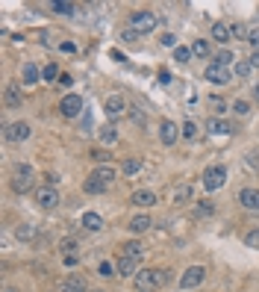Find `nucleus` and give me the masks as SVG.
I'll return each mask as SVG.
<instances>
[{
	"label": "nucleus",
	"mask_w": 259,
	"mask_h": 292,
	"mask_svg": "<svg viewBox=\"0 0 259 292\" xmlns=\"http://www.w3.org/2000/svg\"><path fill=\"white\" fill-rule=\"evenodd\" d=\"M168 280H171V272L168 269H141L133 277V286H136V292H156Z\"/></svg>",
	"instance_id": "nucleus-1"
},
{
	"label": "nucleus",
	"mask_w": 259,
	"mask_h": 292,
	"mask_svg": "<svg viewBox=\"0 0 259 292\" xmlns=\"http://www.w3.org/2000/svg\"><path fill=\"white\" fill-rule=\"evenodd\" d=\"M32 168L27 165V162H18L15 165V177H12V192L15 195H27L30 189H32Z\"/></svg>",
	"instance_id": "nucleus-2"
},
{
	"label": "nucleus",
	"mask_w": 259,
	"mask_h": 292,
	"mask_svg": "<svg viewBox=\"0 0 259 292\" xmlns=\"http://www.w3.org/2000/svg\"><path fill=\"white\" fill-rule=\"evenodd\" d=\"M156 24H159V18H156V12H151V9H138V12L130 15V27H133L138 35L156 30Z\"/></svg>",
	"instance_id": "nucleus-3"
},
{
	"label": "nucleus",
	"mask_w": 259,
	"mask_h": 292,
	"mask_svg": "<svg viewBox=\"0 0 259 292\" xmlns=\"http://www.w3.org/2000/svg\"><path fill=\"white\" fill-rule=\"evenodd\" d=\"M224 183H227V168L224 165H209L203 171V186H206V192H218Z\"/></svg>",
	"instance_id": "nucleus-4"
},
{
	"label": "nucleus",
	"mask_w": 259,
	"mask_h": 292,
	"mask_svg": "<svg viewBox=\"0 0 259 292\" xmlns=\"http://www.w3.org/2000/svg\"><path fill=\"white\" fill-rule=\"evenodd\" d=\"M203 277H206V269H203V266H189L186 272L180 275V289H183V292H186V289H195V286L203 283Z\"/></svg>",
	"instance_id": "nucleus-5"
},
{
	"label": "nucleus",
	"mask_w": 259,
	"mask_h": 292,
	"mask_svg": "<svg viewBox=\"0 0 259 292\" xmlns=\"http://www.w3.org/2000/svg\"><path fill=\"white\" fill-rule=\"evenodd\" d=\"M59 113H62L65 118H80V115H83V97H80V95H65V97L59 100Z\"/></svg>",
	"instance_id": "nucleus-6"
},
{
	"label": "nucleus",
	"mask_w": 259,
	"mask_h": 292,
	"mask_svg": "<svg viewBox=\"0 0 259 292\" xmlns=\"http://www.w3.org/2000/svg\"><path fill=\"white\" fill-rule=\"evenodd\" d=\"M103 106H106V115H109V118H124V115L130 113V103H127L124 95H109Z\"/></svg>",
	"instance_id": "nucleus-7"
},
{
	"label": "nucleus",
	"mask_w": 259,
	"mask_h": 292,
	"mask_svg": "<svg viewBox=\"0 0 259 292\" xmlns=\"http://www.w3.org/2000/svg\"><path fill=\"white\" fill-rule=\"evenodd\" d=\"M59 192L56 186H42V189H35V204H39L42 210H56L59 207Z\"/></svg>",
	"instance_id": "nucleus-8"
},
{
	"label": "nucleus",
	"mask_w": 259,
	"mask_h": 292,
	"mask_svg": "<svg viewBox=\"0 0 259 292\" xmlns=\"http://www.w3.org/2000/svg\"><path fill=\"white\" fill-rule=\"evenodd\" d=\"M3 139H6V142H15V145L27 142V139H30V124H27V121H12V124H6Z\"/></svg>",
	"instance_id": "nucleus-9"
},
{
	"label": "nucleus",
	"mask_w": 259,
	"mask_h": 292,
	"mask_svg": "<svg viewBox=\"0 0 259 292\" xmlns=\"http://www.w3.org/2000/svg\"><path fill=\"white\" fill-rule=\"evenodd\" d=\"M39 236H42V230L35 227V225H30V222H24V225L15 227V239L24 242V245H35V242H39Z\"/></svg>",
	"instance_id": "nucleus-10"
},
{
	"label": "nucleus",
	"mask_w": 259,
	"mask_h": 292,
	"mask_svg": "<svg viewBox=\"0 0 259 292\" xmlns=\"http://www.w3.org/2000/svg\"><path fill=\"white\" fill-rule=\"evenodd\" d=\"M203 77H206L209 83H215V86H227V83L233 80L227 68H221V65H212V62L206 65V71H203Z\"/></svg>",
	"instance_id": "nucleus-11"
},
{
	"label": "nucleus",
	"mask_w": 259,
	"mask_h": 292,
	"mask_svg": "<svg viewBox=\"0 0 259 292\" xmlns=\"http://www.w3.org/2000/svg\"><path fill=\"white\" fill-rule=\"evenodd\" d=\"M130 204H133V207H141V210H147V207L159 204V195H156L153 189H138V192H133V195H130Z\"/></svg>",
	"instance_id": "nucleus-12"
},
{
	"label": "nucleus",
	"mask_w": 259,
	"mask_h": 292,
	"mask_svg": "<svg viewBox=\"0 0 259 292\" xmlns=\"http://www.w3.org/2000/svg\"><path fill=\"white\" fill-rule=\"evenodd\" d=\"M115 269H118V277H136L141 269H138V260H133V257H124V254H121V257L115 260Z\"/></svg>",
	"instance_id": "nucleus-13"
},
{
	"label": "nucleus",
	"mask_w": 259,
	"mask_h": 292,
	"mask_svg": "<svg viewBox=\"0 0 259 292\" xmlns=\"http://www.w3.org/2000/svg\"><path fill=\"white\" fill-rule=\"evenodd\" d=\"M192 198H195V186H192V183H177V186L171 189V204H177V207H180V204H189Z\"/></svg>",
	"instance_id": "nucleus-14"
},
{
	"label": "nucleus",
	"mask_w": 259,
	"mask_h": 292,
	"mask_svg": "<svg viewBox=\"0 0 259 292\" xmlns=\"http://www.w3.org/2000/svg\"><path fill=\"white\" fill-rule=\"evenodd\" d=\"M209 35L218 42V45H227L230 39H233V30H230V24L227 21H215L212 27H209Z\"/></svg>",
	"instance_id": "nucleus-15"
},
{
	"label": "nucleus",
	"mask_w": 259,
	"mask_h": 292,
	"mask_svg": "<svg viewBox=\"0 0 259 292\" xmlns=\"http://www.w3.org/2000/svg\"><path fill=\"white\" fill-rule=\"evenodd\" d=\"M151 225H153V218L144 215V212H138V215H133L130 222H127V230L138 236V233H147V230H151Z\"/></svg>",
	"instance_id": "nucleus-16"
},
{
	"label": "nucleus",
	"mask_w": 259,
	"mask_h": 292,
	"mask_svg": "<svg viewBox=\"0 0 259 292\" xmlns=\"http://www.w3.org/2000/svg\"><path fill=\"white\" fill-rule=\"evenodd\" d=\"M21 103H24L21 89H18L15 83H9V86L3 89V106H6V109H21Z\"/></svg>",
	"instance_id": "nucleus-17"
},
{
	"label": "nucleus",
	"mask_w": 259,
	"mask_h": 292,
	"mask_svg": "<svg viewBox=\"0 0 259 292\" xmlns=\"http://www.w3.org/2000/svg\"><path fill=\"white\" fill-rule=\"evenodd\" d=\"M239 204H242L244 210H250V212H259V189H253V186L242 189V192H239Z\"/></svg>",
	"instance_id": "nucleus-18"
},
{
	"label": "nucleus",
	"mask_w": 259,
	"mask_h": 292,
	"mask_svg": "<svg viewBox=\"0 0 259 292\" xmlns=\"http://www.w3.org/2000/svg\"><path fill=\"white\" fill-rule=\"evenodd\" d=\"M159 139H162V145H174V142L180 139V127H177L171 118H165V121L159 124Z\"/></svg>",
	"instance_id": "nucleus-19"
},
{
	"label": "nucleus",
	"mask_w": 259,
	"mask_h": 292,
	"mask_svg": "<svg viewBox=\"0 0 259 292\" xmlns=\"http://www.w3.org/2000/svg\"><path fill=\"white\" fill-rule=\"evenodd\" d=\"M89 177L100 180V183H106V186H112V183H115V168H109V165H97Z\"/></svg>",
	"instance_id": "nucleus-20"
},
{
	"label": "nucleus",
	"mask_w": 259,
	"mask_h": 292,
	"mask_svg": "<svg viewBox=\"0 0 259 292\" xmlns=\"http://www.w3.org/2000/svg\"><path fill=\"white\" fill-rule=\"evenodd\" d=\"M206 130H209V133H215V136H227V133H233V124H230V121H224V118H209Z\"/></svg>",
	"instance_id": "nucleus-21"
},
{
	"label": "nucleus",
	"mask_w": 259,
	"mask_h": 292,
	"mask_svg": "<svg viewBox=\"0 0 259 292\" xmlns=\"http://www.w3.org/2000/svg\"><path fill=\"white\" fill-rule=\"evenodd\" d=\"M83 227L91 230V233H100L103 230V218L97 212H83Z\"/></svg>",
	"instance_id": "nucleus-22"
},
{
	"label": "nucleus",
	"mask_w": 259,
	"mask_h": 292,
	"mask_svg": "<svg viewBox=\"0 0 259 292\" xmlns=\"http://www.w3.org/2000/svg\"><path fill=\"white\" fill-rule=\"evenodd\" d=\"M97 139H100V145H115V142H118V130H115L112 124H103V127L97 130Z\"/></svg>",
	"instance_id": "nucleus-23"
},
{
	"label": "nucleus",
	"mask_w": 259,
	"mask_h": 292,
	"mask_svg": "<svg viewBox=\"0 0 259 292\" xmlns=\"http://www.w3.org/2000/svg\"><path fill=\"white\" fill-rule=\"evenodd\" d=\"M124 257H133V260L141 263V257H144V245H141L138 239H130V242L124 245Z\"/></svg>",
	"instance_id": "nucleus-24"
},
{
	"label": "nucleus",
	"mask_w": 259,
	"mask_h": 292,
	"mask_svg": "<svg viewBox=\"0 0 259 292\" xmlns=\"http://www.w3.org/2000/svg\"><path fill=\"white\" fill-rule=\"evenodd\" d=\"M21 74H24V83H27V86H32V83H39V80H42V71L35 68L32 62H24V68H21Z\"/></svg>",
	"instance_id": "nucleus-25"
},
{
	"label": "nucleus",
	"mask_w": 259,
	"mask_h": 292,
	"mask_svg": "<svg viewBox=\"0 0 259 292\" xmlns=\"http://www.w3.org/2000/svg\"><path fill=\"white\" fill-rule=\"evenodd\" d=\"M106 189H109V186L100 183V180H94V177H89L86 183H83V192H86V195H103Z\"/></svg>",
	"instance_id": "nucleus-26"
},
{
	"label": "nucleus",
	"mask_w": 259,
	"mask_h": 292,
	"mask_svg": "<svg viewBox=\"0 0 259 292\" xmlns=\"http://www.w3.org/2000/svg\"><path fill=\"white\" fill-rule=\"evenodd\" d=\"M47 9H50V12H56V15H71L77 6H74V3H65V0H50Z\"/></svg>",
	"instance_id": "nucleus-27"
},
{
	"label": "nucleus",
	"mask_w": 259,
	"mask_h": 292,
	"mask_svg": "<svg viewBox=\"0 0 259 292\" xmlns=\"http://www.w3.org/2000/svg\"><path fill=\"white\" fill-rule=\"evenodd\" d=\"M65 283H68V286H74L77 292H89V280H86V277H83L80 272H74V275H71V277H68Z\"/></svg>",
	"instance_id": "nucleus-28"
},
{
	"label": "nucleus",
	"mask_w": 259,
	"mask_h": 292,
	"mask_svg": "<svg viewBox=\"0 0 259 292\" xmlns=\"http://www.w3.org/2000/svg\"><path fill=\"white\" fill-rule=\"evenodd\" d=\"M59 77H62V74H59V68H56V65H53V62H50V65H45V68H42V80H45V83H53V80H56V83H59Z\"/></svg>",
	"instance_id": "nucleus-29"
},
{
	"label": "nucleus",
	"mask_w": 259,
	"mask_h": 292,
	"mask_svg": "<svg viewBox=\"0 0 259 292\" xmlns=\"http://www.w3.org/2000/svg\"><path fill=\"white\" fill-rule=\"evenodd\" d=\"M212 212H215V204H212V201L195 204V218H206V215H212Z\"/></svg>",
	"instance_id": "nucleus-30"
},
{
	"label": "nucleus",
	"mask_w": 259,
	"mask_h": 292,
	"mask_svg": "<svg viewBox=\"0 0 259 292\" xmlns=\"http://www.w3.org/2000/svg\"><path fill=\"white\" fill-rule=\"evenodd\" d=\"M233 59H236V56H233L230 50H218V53L212 56V65H221V68H227V65H230Z\"/></svg>",
	"instance_id": "nucleus-31"
},
{
	"label": "nucleus",
	"mask_w": 259,
	"mask_h": 292,
	"mask_svg": "<svg viewBox=\"0 0 259 292\" xmlns=\"http://www.w3.org/2000/svg\"><path fill=\"white\" fill-rule=\"evenodd\" d=\"M192 53L200 56V59H206V56H209V42H206V39H198V42L192 45Z\"/></svg>",
	"instance_id": "nucleus-32"
},
{
	"label": "nucleus",
	"mask_w": 259,
	"mask_h": 292,
	"mask_svg": "<svg viewBox=\"0 0 259 292\" xmlns=\"http://www.w3.org/2000/svg\"><path fill=\"white\" fill-rule=\"evenodd\" d=\"M121 171H124L127 177H133V174H138V171H141V160H124V165H121Z\"/></svg>",
	"instance_id": "nucleus-33"
},
{
	"label": "nucleus",
	"mask_w": 259,
	"mask_h": 292,
	"mask_svg": "<svg viewBox=\"0 0 259 292\" xmlns=\"http://www.w3.org/2000/svg\"><path fill=\"white\" fill-rule=\"evenodd\" d=\"M244 168L247 171H259V151H247L244 154Z\"/></svg>",
	"instance_id": "nucleus-34"
},
{
	"label": "nucleus",
	"mask_w": 259,
	"mask_h": 292,
	"mask_svg": "<svg viewBox=\"0 0 259 292\" xmlns=\"http://www.w3.org/2000/svg\"><path fill=\"white\" fill-rule=\"evenodd\" d=\"M91 160H94V162H100V165H106L109 160H112V154H109L106 148H91Z\"/></svg>",
	"instance_id": "nucleus-35"
},
{
	"label": "nucleus",
	"mask_w": 259,
	"mask_h": 292,
	"mask_svg": "<svg viewBox=\"0 0 259 292\" xmlns=\"http://www.w3.org/2000/svg\"><path fill=\"white\" fill-rule=\"evenodd\" d=\"M97 275H100V277H115V275H118V269H115L112 263H109V260H103V263L97 266Z\"/></svg>",
	"instance_id": "nucleus-36"
},
{
	"label": "nucleus",
	"mask_w": 259,
	"mask_h": 292,
	"mask_svg": "<svg viewBox=\"0 0 259 292\" xmlns=\"http://www.w3.org/2000/svg\"><path fill=\"white\" fill-rule=\"evenodd\" d=\"M209 109L215 115H224L227 113V100H221V97H209Z\"/></svg>",
	"instance_id": "nucleus-37"
},
{
	"label": "nucleus",
	"mask_w": 259,
	"mask_h": 292,
	"mask_svg": "<svg viewBox=\"0 0 259 292\" xmlns=\"http://www.w3.org/2000/svg\"><path fill=\"white\" fill-rule=\"evenodd\" d=\"M192 56H195V53H192V48H183V45H180V48L174 50V59H177V62H183V65H186Z\"/></svg>",
	"instance_id": "nucleus-38"
},
{
	"label": "nucleus",
	"mask_w": 259,
	"mask_h": 292,
	"mask_svg": "<svg viewBox=\"0 0 259 292\" xmlns=\"http://www.w3.org/2000/svg\"><path fill=\"white\" fill-rule=\"evenodd\" d=\"M250 71H253L250 62H236V65H233V74H236V77H250Z\"/></svg>",
	"instance_id": "nucleus-39"
},
{
	"label": "nucleus",
	"mask_w": 259,
	"mask_h": 292,
	"mask_svg": "<svg viewBox=\"0 0 259 292\" xmlns=\"http://www.w3.org/2000/svg\"><path fill=\"white\" fill-rule=\"evenodd\" d=\"M59 248H62V254H77V251H80V242H77V239H62Z\"/></svg>",
	"instance_id": "nucleus-40"
},
{
	"label": "nucleus",
	"mask_w": 259,
	"mask_h": 292,
	"mask_svg": "<svg viewBox=\"0 0 259 292\" xmlns=\"http://www.w3.org/2000/svg\"><path fill=\"white\" fill-rule=\"evenodd\" d=\"M180 136H186V139H195V136H198V124H195V121H186V124L180 127Z\"/></svg>",
	"instance_id": "nucleus-41"
},
{
	"label": "nucleus",
	"mask_w": 259,
	"mask_h": 292,
	"mask_svg": "<svg viewBox=\"0 0 259 292\" xmlns=\"http://www.w3.org/2000/svg\"><path fill=\"white\" fill-rule=\"evenodd\" d=\"M244 245L259 251V227H256V230H250V233H244Z\"/></svg>",
	"instance_id": "nucleus-42"
},
{
	"label": "nucleus",
	"mask_w": 259,
	"mask_h": 292,
	"mask_svg": "<svg viewBox=\"0 0 259 292\" xmlns=\"http://www.w3.org/2000/svg\"><path fill=\"white\" fill-rule=\"evenodd\" d=\"M230 30H233V39H247V32H250V30H247L244 24H239V21L230 24Z\"/></svg>",
	"instance_id": "nucleus-43"
},
{
	"label": "nucleus",
	"mask_w": 259,
	"mask_h": 292,
	"mask_svg": "<svg viewBox=\"0 0 259 292\" xmlns=\"http://www.w3.org/2000/svg\"><path fill=\"white\" fill-rule=\"evenodd\" d=\"M233 113H236V115H247V113H250V103H247V100H236V103H233Z\"/></svg>",
	"instance_id": "nucleus-44"
},
{
	"label": "nucleus",
	"mask_w": 259,
	"mask_h": 292,
	"mask_svg": "<svg viewBox=\"0 0 259 292\" xmlns=\"http://www.w3.org/2000/svg\"><path fill=\"white\" fill-rule=\"evenodd\" d=\"M130 115H133V121H138V124H144V109H141L138 103H133V106H130Z\"/></svg>",
	"instance_id": "nucleus-45"
},
{
	"label": "nucleus",
	"mask_w": 259,
	"mask_h": 292,
	"mask_svg": "<svg viewBox=\"0 0 259 292\" xmlns=\"http://www.w3.org/2000/svg\"><path fill=\"white\" fill-rule=\"evenodd\" d=\"M62 263H65V269H74L80 263V254H62Z\"/></svg>",
	"instance_id": "nucleus-46"
},
{
	"label": "nucleus",
	"mask_w": 259,
	"mask_h": 292,
	"mask_svg": "<svg viewBox=\"0 0 259 292\" xmlns=\"http://www.w3.org/2000/svg\"><path fill=\"white\" fill-rule=\"evenodd\" d=\"M136 39H138V32H136V30H133V27H127V30H124V32H121V42H127V45H133V42H136Z\"/></svg>",
	"instance_id": "nucleus-47"
},
{
	"label": "nucleus",
	"mask_w": 259,
	"mask_h": 292,
	"mask_svg": "<svg viewBox=\"0 0 259 292\" xmlns=\"http://www.w3.org/2000/svg\"><path fill=\"white\" fill-rule=\"evenodd\" d=\"M159 39H162V45H165V48H174V50L180 48V45H177V35H174V32H165V35H159Z\"/></svg>",
	"instance_id": "nucleus-48"
},
{
	"label": "nucleus",
	"mask_w": 259,
	"mask_h": 292,
	"mask_svg": "<svg viewBox=\"0 0 259 292\" xmlns=\"http://www.w3.org/2000/svg\"><path fill=\"white\" fill-rule=\"evenodd\" d=\"M247 42H250L253 50H259V30H250V32H247Z\"/></svg>",
	"instance_id": "nucleus-49"
},
{
	"label": "nucleus",
	"mask_w": 259,
	"mask_h": 292,
	"mask_svg": "<svg viewBox=\"0 0 259 292\" xmlns=\"http://www.w3.org/2000/svg\"><path fill=\"white\" fill-rule=\"evenodd\" d=\"M59 50L62 53H77V45L74 42H59Z\"/></svg>",
	"instance_id": "nucleus-50"
},
{
	"label": "nucleus",
	"mask_w": 259,
	"mask_h": 292,
	"mask_svg": "<svg viewBox=\"0 0 259 292\" xmlns=\"http://www.w3.org/2000/svg\"><path fill=\"white\" fill-rule=\"evenodd\" d=\"M45 180H47V186H56V183H59L62 177H59L56 171H47V174H45Z\"/></svg>",
	"instance_id": "nucleus-51"
},
{
	"label": "nucleus",
	"mask_w": 259,
	"mask_h": 292,
	"mask_svg": "<svg viewBox=\"0 0 259 292\" xmlns=\"http://www.w3.org/2000/svg\"><path fill=\"white\" fill-rule=\"evenodd\" d=\"M71 83H74V80H71V74H62V77H59V83H56V86H62V89H68V86H71Z\"/></svg>",
	"instance_id": "nucleus-52"
},
{
	"label": "nucleus",
	"mask_w": 259,
	"mask_h": 292,
	"mask_svg": "<svg viewBox=\"0 0 259 292\" xmlns=\"http://www.w3.org/2000/svg\"><path fill=\"white\" fill-rule=\"evenodd\" d=\"M80 121H83V127L89 130V127H91V113H83V115H80Z\"/></svg>",
	"instance_id": "nucleus-53"
},
{
	"label": "nucleus",
	"mask_w": 259,
	"mask_h": 292,
	"mask_svg": "<svg viewBox=\"0 0 259 292\" xmlns=\"http://www.w3.org/2000/svg\"><path fill=\"white\" fill-rule=\"evenodd\" d=\"M159 83H162V86L171 83V74H168V71H159Z\"/></svg>",
	"instance_id": "nucleus-54"
},
{
	"label": "nucleus",
	"mask_w": 259,
	"mask_h": 292,
	"mask_svg": "<svg viewBox=\"0 0 259 292\" xmlns=\"http://www.w3.org/2000/svg\"><path fill=\"white\" fill-rule=\"evenodd\" d=\"M247 62H250V65H253V68H259V50H253V53H250V59H247Z\"/></svg>",
	"instance_id": "nucleus-55"
},
{
	"label": "nucleus",
	"mask_w": 259,
	"mask_h": 292,
	"mask_svg": "<svg viewBox=\"0 0 259 292\" xmlns=\"http://www.w3.org/2000/svg\"><path fill=\"white\" fill-rule=\"evenodd\" d=\"M109 56H112L115 62H127V56H124V53H118V50H112V53H109Z\"/></svg>",
	"instance_id": "nucleus-56"
},
{
	"label": "nucleus",
	"mask_w": 259,
	"mask_h": 292,
	"mask_svg": "<svg viewBox=\"0 0 259 292\" xmlns=\"http://www.w3.org/2000/svg\"><path fill=\"white\" fill-rule=\"evenodd\" d=\"M59 292H77V289H74V286H68V283H62V286H59Z\"/></svg>",
	"instance_id": "nucleus-57"
},
{
	"label": "nucleus",
	"mask_w": 259,
	"mask_h": 292,
	"mask_svg": "<svg viewBox=\"0 0 259 292\" xmlns=\"http://www.w3.org/2000/svg\"><path fill=\"white\" fill-rule=\"evenodd\" d=\"M250 95H253V100H259V86H253V89H250Z\"/></svg>",
	"instance_id": "nucleus-58"
},
{
	"label": "nucleus",
	"mask_w": 259,
	"mask_h": 292,
	"mask_svg": "<svg viewBox=\"0 0 259 292\" xmlns=\"http://www.w3.org/2000/svg\"><path fill=\"white\" fill-rule=\"evenodd\" d=\"M3 292H24V289H18V286H3Z\"/></svg>",
	"instance_id": "nucleus-59"
},
{
	"label": "nucleus",
	"mask_w": 259,
	"mask_h": 292,
	"mask_svg": "<svg viewBox=\"0 0 259 292\" xmlns=\"http://www.w3.org/2000/svg\"><path fill=\"white\" fill-rule=\"evenodd\" d=\"M89 292H103V289H89Z\"/></svg>",
	"instance_id": "nucleus-60"
}]
</instances>
